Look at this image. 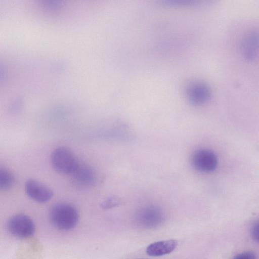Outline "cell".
Here are the masks:
<instances>
[{
    "label": "cell",
    "instance_id": "cell-1",
    "mask_svg": "<svg viewBox=\"0 0 259 259\" xmlns=\"http://www.w3.org/2000/svg\"><path fill=\"white\" fill-rule=\"evenodd\" d=\"M50 218L53 225L61 230H69L77 224L79 219L77 210L66 203H57L50 210Z\"/></svg>",
    "mask_w": 259,
    "mask_h": 259
},
{
    "label": "cell",
    "instance_id": "cell-2",
    "mask_svg": "<svg viewBox=\"0 0 259 259\" xmlns=\"http://www.w3.org/2000/svg\"><path fill=\"white\" fill-rule=\"evenodd\" d=\"M51 162L53 169L62 175H72L79 163L73 152L64 146L58 147L52 151Z\"/></svg>",
    "mask_w": 259,
    "mask_h": 259
},
{
    "label": "cell",
    "instance_id": "cell-3",
    "mask_svg": "<svg viewBox=\"0 0 259 259\" xmlns=\"http://www.w3.org/2000/svg\"><path fill=\"white\" fill-rule=\"evenodd\" d=\"M7 227L9 232L18 238L29 237L35 232L33 222L24 214H17L11 217L8 221Z\"/></svg>",
    "mask_w": 259,
    "mask_h": 259
},
{
    "label": "cell",
    "instance_id": "cell-4",
    "mask_svg": "<svg viewBox=\"0 0 259 259\" xmlns=\"http://www.w3.org/2000/svg\"><path fill=\"white\" fill-rule=\"evenodd\" d=\"M191 161L193 167L198 171L202 172L214 171L218 163L215 154L206 149H201L195 151L192 155Z\"/></svg>",
    "mask_w": 259,
    "mask_h": 259
},
{
    "label": "cell",
    "instance_id": "cell-5",
    "mask_svg": "<svg viewBox=\"0 0 259 259\" xmlns=\"http://www.w3.org/2000/svg\"><path fill=\"white\" fill-rule=\"evenodd\" d=\"M25 191L30 199L38 203L47 202L53 197V192L50 188L32 179L25 182Z\"/></svg>",
    "mask_w": 259,
    "mask_h": 259
},
{
    "label": "cell",
    "instance_id": "cell-6",
    "mask_svg": "<svg viewBox=\"0 0 259 259\" xmlns=\"http://www.w3.org/2000/svg\"><path fill=\"white\" fill-rule=\"evenodd\" d=\"M162 211L155 206H148L140 209L137 214V223L143 228L155 227L163 220Z\"/></svg>",
    "mask_w": 259,
    "mask_h": 259
},
{
    "label": "cell",
    "instance_id": "cell-7",
    "mask_svg": "<svg viewBox=\"0 0 259 259\" xmlns=\"http://www.w3.org/2000/svg\"><path fill=\"white\" fill-rule=\"evenodd\" d=\"M187 94L189 100L192 103L199 105L205 103L210 99L211 90L206 83L196 81L189 85Z\"/></svg>",
    "mask_w": 259,
    "mask_h": 259
},
{
    "label": "cell",
    "instance_id": "cell-8",
    "mask_svg": "<svg viewBox=\"0 0 259 259\" xmlns=\"http://www.w3.org/2000/svg\"><path fill=\"white\" fill-rule=\"evenodd\" d=\"M242 51L244 57L253 60L259 55V34L253 33L246 36L242 44Z\"/></svg>",
    "mask_w": 259,
    "mask_h": 259
},
{
    "label": "cell",
    "instance_id": "cell-9",
    "mask_svg": "<svg viewBox=\"0 0 259 259\" xmlns=\"http://www.w3.org/2000/svg\"><path fill=\"white\" fill-rule=\"evenodd\" d=\"M177 245V241L173 239L157 241L148 246L146 253L152 256H162L171 252Z\"/></svg>",
    "mask_w": 259,
    "mask_h": 259
},
{
    "label": "cell",
    "instance_id": "cell-10",
    "mask_svg": "<svg viewBox=\"0 0 259 259\" xmlns=\"http://www.w3.org/2000/svg\"><path fill=\"white\" fill-rule=\"evenodd\" d=\"M72 175L78 183L85 185H93L97 180L95 170L90 166L84 164L79 163Z\"/></svg>",
    "mask_w": 259,
    "mask_h": 259
},
{
    "label": "cell",
    "instance_id": "cell-11",
    "mask_svg": "<svg viewBox=\"0 0 259 259\" xmlns=\"http://www.w3.org/2000/svg\"><path fill=\"white\" fill-rule=\"evenodd\" d=\"M15 177L14 174L8 169L0 168V189L8 190L12 188L15 183Z\"/></svg>",
    "mask_w": 259,
    "mask_h": 259
},
{
    "label": "cell",
    "instance_id": "cell-12",
    "mask_svg": "<svg viewBox=\"0 0 259 259\" xmlns=\"http://www.w3.org/2000/svg\"><path fill=\"white\" fill-rule=\"evenodd\" d=\"M232 259H256V257L253 252L247 251L236 255Z\"/></svg>",
    "mask_w": 259,
    "mask_h": 259
},
{
    "label": "cell",
    "instance_id": "cell-13",
    "mask_svg": "<svg viewBox=\"0 0 259 259\" xmlns=\"http://www.w3.org/2000/svg\"><path fill=\"white\" fill-rule=\"evenodd\" d=\"M251 235L254 240L259 242V220L253 224L251 229Z\"/></svg>",
    "mask_w": 259,
    "mask_h": 259
},
{
    "label": "cell",
    "instance_id": "cell-14",
    "mask_svg": "<svg viewBox=\"0 0 259 259\" xmlns=\"http://www.w3.org/2000/svg\"><path fill=\"white\" fill-rule=\"evenodd\" d=\"M118 204V201L114 198L107 199L102 203V207L104 208H110Z\"/></svg>",
    "mask_w": 259,
    "mask_h": 259
}]
</instances>
